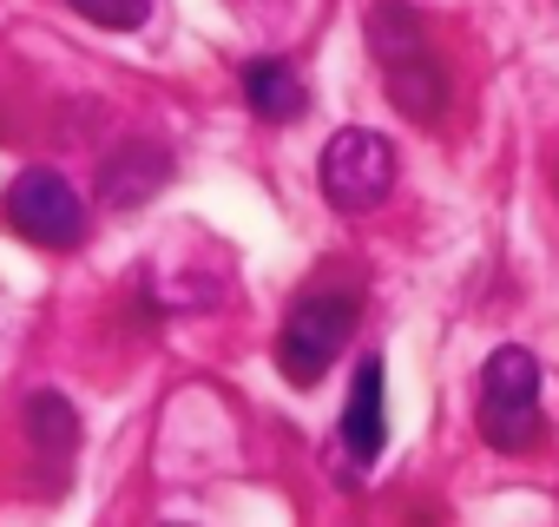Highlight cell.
Masks as SVG:
<instances>
[{
  "instance_id": "3",
  "label": "cell",
  "mask_w": 559,
  "mask_h": 527,
  "mask_svg": "<svg viewBox=\"0 0 559 527\" xmlns=\"http://www.w3.org/2000/svg\"><path fill=\"white\" fill-rule=\"evenodd\" d=\"M480 435L493 448H526L539 435V363L533 350L507 343L480 370Z\"/></svg>"
},
{
  "instance_id": "9",
  "label": "cell",
  "mask_w": 559,
  "mask_h": 527,
  "mask_svg": "<svg viewBox=\"0 0 559 527\" xmlns=\"http://www.w3.org/2000/svg\"><path fill=\"white\" fill-rule=\"evenodd\" d=\"M27 429L40 435L47 461H67L73 442H80V422H73V409H67L60 396H34V402H27Z\"/></svg>"
},
{
  "instance_id": "6",
  "label": "cell",
  "mask_w": 559,
  "mask_h": 527,
  "mask_svg": "<svg viewBox=\"0 0 559 527\" xmlns=\"http://www.w3.org/2000/svg\"><path fill=\"white\" fill-rule=\"evenodd\" d=\"M389 442V396H382V363L369 356L349 383V402H343V455L356 468H369Z\"/></svg>"
},
{
  "instance_id": "4",
  "label": "cell",
  "mask_w": 559,
  "mask_h": 527,
  "mask_svg": "<svg viewBox=\"0 0 559 527\" xmlns=\"http://www.w3.org/2000/svg\"><path fill=\"white\" fill-rule=\"evenodd\" d=\"M395 185V145L369 126H349L323 145V191L336 211H376Z\"/></svg>"
},
{
  "instance_id": "1",
  "label": "cell",
  "mask_w": 559,
  "mask_h": 527,
  "mask_svg": "<svg viewBox=\"0 0 559 527\" xmlns=\"http://www.w3.org/2000/svg\"><path fill=\"white\" fill-rule=\"evenodd\" d=\"M369 54L389 73V99L408 119L435 126L441 106H448V67L435 60V47H428V34H421L408 0H376V8H369Z\"/></svg>"
},
{
  "instance_id": "2",
  "label": "cell",
  "mask_w": 559,
  "mask_h": 527,
  "mask_svg": "<svg viewBox=\"0 0 559 527\" xmlns=\"http://www.w3.org/2000/svg\"><path fill=\"white\" fill-rule=\"evenodd\" d=\"M362 324V297L356 291H304L297 311L284 317V337H276V363H284V376L297 389L323 383L330 363L343 356V343L356 337Z\"/></svg>"
},
{
  "instance_id": "7",
  "label": "cell",
  "mask_w": 559,
  "mask_h": 527,
  "mask_svg": "<svg viewBox=\"0 0 559 527\" xmlns=\"http://www.w3.org/2000/svg\"><path fill=\"white\" fill-rule=\"evenodd\" d=\"M243 99H250V113L270 119V126H290V119H304V106H310V93H304V80H297L290 60H250V67H243Z\"/></svg>"
},
{
  "instance_id": "8",
  "label": "cell",
  "mask_w": 559,
  "mask_h": 527,
  "mask_svg": "<svg viewBox=\"0 0 559 527\" xmlns=\"http://www.w3.org/2000/svg\"><path fill=\"white\" fill-rule=\"evenodd\" d=\"M171 165H165V152L152 145V159H145V145H132V152H119L112 165H106V198L112 204H139V198H152V185L165 178Z\"/></svg>"
},
{
  "instance_id": "5",
  "label": "cell",
  "mask_w": 559,
  "mask_h": 527,
  "mask_svg": "<svg viewBox=\"0 0 559 527\" xmlns=\"http://www.w3.org/2000/svg\"><path fill=\"white\" fill-rule=\"evenodd\" d=\"M8 218H14L34 244H47V250H73V244L86 237V204H80V191H73L60 172H47V165L21 172V178L8 185Z\"/></svg>"
},
{
  "instance_id": "10",
  "label": "cell",
  "mask_w": 559,
  "mask_h": 527,
  "mask_svg": "<svg viewBox=\"0 0 559 527\" xmlns=\"http://www.w3.org/2000/svg\"><path fill=\"white\" fill-rule=\"evenodd\" d=\"M67 8L86 14V21H99V27H139L152 14V0H67Z\"/></svg>"
}]
</instances>
